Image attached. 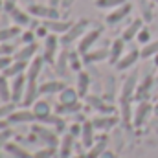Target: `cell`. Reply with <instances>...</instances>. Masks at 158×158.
<instances>
[{
    "label": "cell",
    "mask_w": 158,
    "mask_h": 158,
    "mask_svg": "<svg viewBox=\"0 0 158 158\" xmlns=\"http://www.w3.org/2000/svg\"><path fill=\"white\" fill-rule=\"evenodd\" d=\"M61 44V39L57 37V33H50L44 40V61L53 63L55 61V53H57V46Z\"/></svg>",
    "instance_id": "8992f818"
},
{
    "label": "cell",
    "mask_w": 158,
    "mask_h": 158,
    "mask_svg": "<svg viewBox=\"0 0 158 158\" xmlns=\"http://www.w3.org/2000/svg\"><path fill=\"white\" fill-rule=\"evenodd\" d=\"M42 64H44V57H33L28 64V70H26V77L28 81H33V79L39 77L40 70H42Z\"/></svg>",
    "instance_id": "d6986e66"
},
{
    "label": "cell",
    "mask_w": 158,
    "mask_h": 158,
    "mask_svg": "<svg viewBox=\"0 0 158 158\" xmlns=\"http://www.w3.org/2000/svg\"><path fill=\"white\" fill-rule=\"evenodd\" d=\"M109 57H110V50L101 48V50H94V52L85 53V55H83V63H85V64H92V63L105 61V59H109Z\"/></svg>",
    "instance_id": "9a60e30c"
},
{
    "label": "cell",
    "mask_w": 158,
    "mask_h": 158,
    "mask_svg": "<svg viewBox=\"0 0 158 158\" xmlns=\"http://www.w3.org/2000/svg\"><path fill=\"white\" fill-rule=\"evenodd\" d=\"M39 86L40 85H37V79L28 81V85H26V92H24V99H22L24 107H33V103L37 101V96L40 94Z\"/></svg>",
    "instance_id": "9c48e42d"
},
{
    "label": "cell",
    "mask_w": 158,
    "mask_h": 158,
    "mask_svg": "<svg viewBox=\"0 0 158 158\" xmlns=\"http://www.w3.org/2000/svg\"><path fill=\"white\" fill-rule=\"evenodd\" d=\"M153 110V107L147 103V101H140L138 103V107L134 109V112H132V123L136 125V127H140V125H143V121L145 118L149 116V112Z\"/></svg>",
    "instance_id": "30bf717a"
},
{
    "label": "cell",
    "mask_w": 158,
    "mask_h": 158,
    "mask_svg": "<svg viewBox=\"0 0 158 158\" xmlns=\"http://www.w3.org/2000/svg\"><path fill=\"white\" fill-rule=\"evenodd\" d=\"M26 85H28V77L24 74H19V76L13 77V83H11V101L19 103L20 99H24Z\"/></svg>",
    "instance_id": "277c9868"
},
{
    "label": "cell",
    "mask_w": 158,
    "mask_h": 158,
    "mask_svg": "<svg viewBox=\"0 0 158 158\" xmlns=\"http://www.w3.org/2000/svg\"><path fill=\"white\" fill-rule=\"evenodd\" d=\"M136 81H138V74L132 72L129 77L125 79V83H123V86H121V96H119V99H131L132 94H136Z\"/></svg>",
    "instance_id": "7c38bea8"
},
{
    "label": "cell",
    "mask_w": 158,
    "mask_h": 158,
    "mask_svg": "<svg viewBox=\"0 0 158 158\" xmlns=\"http://www.w3.org/2000/svg\"><path fill=\"white\" fill-rule=\"evenodd\" d=\"M9 17H11V20H13L17 26H30V24H31V15L28 13V9L22 11V9L15 7V9L9 13Z\"/></svg>",
    "instance_id": "ffe728a7"
},
{
    "label": "cell",
    "mask_w": 158,
    "mask_h": 158,
    "mask_svg": "<svg viewBox=\"0 0 158 158\" xmlns=\"http://www.w3.org/2000/svg\"><path fill=\"white\" fill-rule=\"evenodd\" d=\"M151 85H153V77H151V76H147L145 81L136 88V99L145 101V98H147V94H149V90H151Z\"/></svg>",
    "instance_id": "1f68e13d"
},
{
    "label": "cell",
    "mask_w": 158,
    "mask_h": 158,
    "mask_svg": "<svg viewBox=\"0 0 158 158\" xmlns=\"http://www.w3.org/2000/svg\"><path fill=\"white\" fill-rule=\"evenodd\" d=\"M94 4H96V7H99V9H116L119 6L127 4V0H96Z\"/></svg>",
    "instance_id": "8d00e7d4"
},
{
    "label": "cell",
    "mask_w": 158,
    "mask_h": 158,
    "mask_svg": "<svg viewBox=\"0 0 158 158\" xmlns=\"http://www.w3.org/2000/svg\"><path fill=\"white\" fill-rule=\"evenodd\" d=\"M140 57H142V52H138V50H131L129 53H125L118 63H116V68H118V70H127V68H131Z\"/></svg>",
    "instance_id": "5bb4252c"
},
{
    "label": "cell",
    "mask_w": 158,
    "mask_h": 158,
    "mask_svg": "<svg viewBox=\"0 0 158 158\" xmlns=\"http://www.w3.org/2000/svg\"><path fill=\"white\" fill-rule=\"evenodd\" d=\"M15 7H17V0H4V11L6 13H11Z\"/></svg>",
    "instance_id": "7dc6e473"
},
{
    "label": "cell",
    "mask_w": 158,
    "mask_h": 158,
    "mask_svg": "<svg viewBox=\"0 0 158 158\" xmlns=\"http://www.w3.org/2000/svg\"><path fill=\"white\" fill-rule=\"evenodd\" d=\"M0 7H4V0H0Z\"/></svg>",
    "instance_id": "91938a15"
},
{
    "label": "cell",
    "mask_w": 158,
    "mask_h": 158,
    "mask_svg": "<svg viewBox=\"0 0 158 158\" xmlns=\"http://www.w3.org/2000/svg\"><path fill=\"white\" fill-rule=\"evenodd\" d=\"M13 52H15V48H13L11 44H6V42L0 44V57H2V55H11Z\"/></svg>",
    "instance_id": "bcb514c9"
},
{
    "label": "cell",
    "mask_w": 158,
    "mask_h": 158,
    "mask_svg": "<svg viewBox=\"0 0 158 158\" xmlns=\"http://www.w3.org/2000/svg\"><path fill=\"white\" fill-rule=\"evenodd\" d=\"M53 153H55V147H50V145H48L46 149H40V151H37V153H35L31 158H52V156H53Z\"/></svg>",
    "instance_id": "b9f144b4"
},
{
    "label": "cell",
    "mask_w": 158,
    "mask_h": 158,
    "mask_svg": "<svg viewBox=\"0 0 158 158\" xmlns=\"http://www.w3.org/2000/svg\"><path fill=\"white\" fill-rule=\"evenodd\" d=\"M33 134L39 138L40 142L48 143L50 147H57V145H59V138H57V134H55V132H52V131H48L46 127L33 125Z\"/></svg>",
    "instance_id": "52a82bcc"
},
{
    "label": "cell",
    "mask_w": 158,
    "mask_h": 158,
    "mask_svg": "<svg viewBox=\"0 0 158 158\" xmlns=\"http://www.w3.org/2000/svg\"><path fill=\"white\" fill-rule=\"evenodd\" d=\"M153 2H155V4H158V0H153Z\"/></svg>",
    "instance_id": "94428289"
},
{
    "label": "cell",
    "mask_w": 158,
    "mask_h": 158,
    "mask_svg": "<svg viewBox=\"0 0 158 158\" xmlns=\"http://www.w3.org/2000/svg\"><path fill=\"white\" fill-rule=\"evenodd\" d=\"M26 70H28V61H17V59H15V63H11V64H9L2 74L9 79V77L19 76V74H24Z\"/></svg>",
    "instance_id": "7402d4cb"
},
{
    "label": "cell",
    "mask_w": 158,
    "mask_h": 158,
    "mask_svg": "<svg viewBox=\"0 0 158 158\" xmlns=\"http://www.w3.org/2000/svg\"><path fill=\"white\" fill-rule=\"evenodd\" d=\"M28 13L35 19H59V13H57V7L53 6H40V4H30L28 6Z\"/></svg>",
    "instance_id": "3957f363"
},
{
    "label": "cell",
    "mask_w": 158,
    "mask_h": 158,
    "mask_svg": "<svg viewBox=\"0 0 158 158\" xmlns=\"http://www.w3.org/2000/svg\"><path fill=\"white\" fill-rule=\"evenodd\" d=\"M158 53V39L156 40H151L149 44H145L143 46V50H142V57H155Z\"/></svg>",
    "instance_id": "74e56055"
},
{
    "label": "cell",
    "mask_w": 158,
    "mask_h": 158,
    "mask_svg": "<svg viewBox=\"0 0 158 158\" xmlns=\"http://www.w3.org/2000/svg\"><path fill=\"white\" fill-rule=\"evenodd\" d=\"M81 110V103L76 101V103H59V107L55 109V114H76Z\"/></svg>",
    "instance_id": "f546056e"
},
{
    "label": "cell",
    "mask_w": 158,
    "mask_h": 158,
    "mask_svg": "<svg viewBox=\"0 0 158 158\" xmlns=\"http://www.w3.org/2000/svg\"><path fill=\"white\" fill-rule=\"evenodd\" d=\"M35 31H24L22 35H20V44H31V42H35Z\"/></svg>",
    "instance_id": "ee69618b"
},
{
    "label": "cell",
    "mask_w": 158,
    "mask_h": 158,
    "mask_svg": "<svg viewBox=\"0 0 158 158\" xmlns=\"http://www.w3.org/2000/svg\"><path fill=\"white\" fill-rule=\"evenodd\" d=\"M31 110L35 112L37 121H40L42 118H46L48 114H52V107H50V103L44 101V99H37V101L33 103V109H31Z\"/></svg>",
    "instance_id": "83f0119b"
},
{
    "label": "cell",
    "mask_w": 158,
    "mask_h": 158,
    "mask_svg": "<svg viewBox=\"0 0 158 158\" xmlns=\"http://www.w3.org/2000/svg\"><path fill=\"white\" fill-rule=\"evenodd\" d=\"M11 131L9 129H4V131H0V149L2 147H6V143H7V140L11 138ZM0 158H2V153H0Z\"/></svg>",
    "instance_id": "f6af8a7d"
},
{
    "label": "cell",
    "mask_w": 158,
    "mask_h": 158,
    "mask_svg": "<svg viewBox=\"0 0 158 158\" xmlns=\"http://www.w3.org/2000/svg\"><path fill=\"white\" fill-rule=\"evenodd\" d=\"M81 131H83V125H79V123H74V125H70V134H74V136H79V134H81Z\"/></svg>",
    "instance_id": "681fc988"
},
{
    "label": "cell",
    "mask_w": 158,
    "mask_h": 158,
    "mask_svg": "<svg viewBox=\"0 0 158 158\" xmlns=\"http://www.w3.org/2000/svg\"><path fill=\"white\" fill-rule=\"evenodd\" d=\"M74 2H76V0H63V2H61V7H63V9H68V7L74 6Z\"/></svg>",
    "instance_id": "816d5d0a"
},
{
    "label": "cell",
    "mask_w": 158,
    "mask_h": 158,
    "mask_svg": "<svg viewBox=\"0 0 158 158\" xmlns=\"http://www.w3.org/2000/svg\"><path fill=\"white\" fill-rule=\"evenodd\" d=\"M7 123H9V121H6V119H0V131L7 129Z\"/></svg>",
    "instance_id": "db71d44e"
},
{
    "label": "cell",
    "mask_w": 158,
    "mask_h": 158,
    "mask_svg": "<svg viewBox=\"0 0 158 158\" xmlns=\"http://www.w3.org/2000/svg\"><path fill=\"white\" fill-rule=\"evenodd\" d=\"M136 39H138V42H142V44H149V42H151V31H149L147 28H142Z\"/></svg>",
    "instance_id": "7bdbcfd3"
},
{
    "label": "cell",
    "mask_w": 158,
    "mask_h": 158,
    "mask_svg": "<svg viewBox=\"0 0 158 158\" xmlns=\"http://www.w3.org/2000/svg\"><path fill=\"white\" fill-rule=\"evenodd\" d=\"M88 86H90V76L86 72H77V90L79 98H86V92H88Z\"/></svg>",
    "instance_id": "f1b7e54d"
},
{
    "label": "cell",
    "mask_w": 158,
    "mask_h": 158,
    "mask_svg": "<svg viewBox=\"0 0 158 158\" xmlns=\"http://www.w3.org/2000/svg\"><path fill=\"white\" fill-rule=\"evenodd\" d=\"M123 48H125V40L123 39H116L110 44V57H109V61H110L112 64H116L119 59L125 55V53H123Z\"/></svg>",
    "instance_id": "4316f807"
},
{
    "label": "cell",
    "mask_w": 158,
    "mask_h": 158,
    "mask_svg": "<svg viewBox=\"0 0 158 158\" xmlns=\"http://www.w3.org/2000/svg\"><path fill=\"white\" fill-rule=\"evenodd\" d=\"M74 134H64V138L59 142V158H72V147H74Z\"/></svg>",
    "instance_id": "e0dca14e"
},
{
    "label": "cell",
    "mask_w": 158,
    "mask_h": 158,
    "mask_svg": "<svg viewBox=\"0 0 158 158\" xmlns=\"http://www.w3.org/2000/svg\"><path fill=\"white\" fill-rule=\"evenodd\" d=\"M35 35H40V37H44V39H46V37H48V28H46L44 24L39 26V28H37V31H35Z\"/></svg>",
    "instance_id": "f907efd6"
},
{
    "label": "cell",
    "mask_w": 158,
    "mask_h": 158,
    "mask_svg": "<svg viewBox=\"0 0 158 158\" xmlns=\"http://www.w3.org/2000/svg\"><path fill=\"white\" fill-rule=\"evenodd\" d=\"M72 158H86V155H77V156H72Z\"/></svg>",
    "instance_id": "6f0895ef"
},
{
    "label": "cell",
    "mask_w": 158,
    "mask_h": 158,
    "mask_svg": "<svg viewBox=\"0 0 158 158\" xmlns=\"http://www.w3.org/2000/svg\"><path fill=\"white\" fill-rule=\"evenodd\" d=\"M143 28V19H134L125 30H123V33H121V39L125 40V42H131V40H134L138 37V33H140V30Z\"/></svg>",
    "instance_id": "8fae6325"
},
{
    "label": "cell",
    "mask_w": 158,
    "mask_h": 158,
    "mask_svg": "<svg viewBox=\"0 0 158 158\" xmlns=\"http://www.w3.org/2000/svg\"><path fill=\"white\" fill-rule=\"evenodd\" d=\"M20 35V26H11V28H6V30H0V44L7 42L9 39Z\"/></svg>",
    "instance_id": "d590c367"
},
{
    "label": "cell",
    "mask_w": 158,
    "mask_h": 158,
    "mask_svg": "<svg viewBox=\"0 0 158 158\" xmlns=\"http://www.w3.org/2000/svg\"><path fill=\"white\" fill-rule=\"evenodd\" d=\"M68 59H70V52H68V50H63V52L57 55V59H55V72H57L59 76H64V74H66V70H68V66H70Z\"/></svg>",
    "instance_id": "603a6c76"
},
{
    "label": "cell",
    "mask_w": 158,
    "mask_h": 158,
    "mask_svg": "<svg viewBox=\"0 0 158 158\" xmlns=\"http://www.w3.org/2000/svg\"><path fill=\"white\" fill-rule=\"evenodd\" d=\"M35 52H37V44L31 42V44H24L17 53H13V57L17 61H31L35 57Z\"/></svg>",
    "instance_id": "44dd1931"
},
{
    "label": "cell",
    "mask_w": 158,
    "mask_h": 158,
    "mask_svg": "<svg viewBox=\"0 0 158 158\" xmlns=\"http://www.w3.org/2000/svg\"><path fill=\"white\" fill-rule=\"evenodd\" d=\"M119 107H121V119L125 125H129L132 121V110H131V99H119Z\"/></svg>",
    "instance_id": "836d02e7"
},
{
    "label": "cell",
    "mask_w": 158,
    "mask_h": 158,
    "mask_svg": "<svg viewBox=\"0 0 158 158\" xmlns=\"http://www.w3.org/2000/svg\"><path fill=\"white\" fill-rule=\"evenodd\" d=\"M0 99H2L4 103L11 101V85L7 83V77H6L4 74L0 76Z\"/></svg>",
    "instance_id": "d6a6232c"
},
{
    "label": "cell",
    "mask_w": 158,
    "mask_h": 158,
    "mask_svg": "<svg viewBox=\"0 0 158 158\" xmlns=\"http://www.w3.org/2000/svg\"><path fill=\"white\" fill-rule=\"evenodd\" d=\"M107 143H109V140H107V136H101L90 149H88V153H86V158H99L105 151H107Z\"/></svg>",
    "instance_id": "d4e9b609"
},
{
    "label": "cell",
    "mask_w": 158,
    "mask_h": 158,
    "mask_svg": "<svg viewBox=\"0 0 158 158\" xmlns=\"http://www.w3.org/2000/svg\"><path fill=\"white\" fill-rule=\"evenodd\" d=\"M94 123L92 121H83V131H81V138H83V145L86 147V149H90L94 143H96V140H94Z\"/></svg>",
    "instance_id": "2e32d148"
},
{
    "label": "cell",
    "mask_w": 158,
    "mask_h": 158,
    "mask_svg": "<svg viewBox=\"0 0 158 158\" xmlns=\"http://www.w3.org/2000/svg\"><path fill=\"white\" fill-rule=\"evenodd\" d=\"M68 63H70V68H72V70L81 72L83 63H81V59H79V52H70V59H68Z\"/></svg>",
    "instance_id": "ab89813d"
},
{
    "label": "cell",
    "mask_w": 158,
    "mask_h": 158,
    "mask_svg": "<svg viewBox=\"0 0 158 158\" xmlns=\"http://www.w3.org/2000/svg\"><path fill=\"white\" fill-rule=\"evenodd\" d=\"M86 101H88L90 107H94L96 110H99V112H103V114H112V112H114V107L107 105V103H105L101 98H98V96H88Z\"/></svg>",
    "instance_id": "cb8c5ba5"
},
{
    "label": "cell",
    "mask_w": 158,
    "mask_h": 158,
    "mask_svg": "<svg viewBox=\"0 0 158 158\" xmlns=\"http://www.w3.org/2000/svg\"><path fill=\"white\" fill-rule=\"evenodd\" d=\"M9 64H11V57L9 55H2L0 57V72H4Z\"/></svg>",
    "instance_id": "c3c4849f"
},
{
    "label": "cell",
    "mask_w": 158,
    "mask_h": 158,
    "mask_svg": "<svg viewBox=\"0 0 158 158\" xmlns=\"http://www.w3.org/2000/svg\"><path fill=\"white\" fill-rule=\"evenodd\" d=\"M140 7H142V19H143V22L153 20V13H151V6H149V2H147V0L140 2Z\"/></svg>",
    "instance_id": "60d3db41"
},
{
    "label": "cell",
    "mask_w": 158,
    "mask_h": 158,
    "mask_svg": "<svg viewBox=\"0 0 158 158\" xmlns=\"http://www.w3.org/2000/svg\"><path fill=\"white\" fill-rule=\"evenodd\" d=\"M37 119V116H35V112L33 110H15L9 118H7V121L9 123H31V121H35Z\"/></svg>",
    "instance_id": "4fadbf2b"
},
{
    "label": "cell",
    "mask_w": 158,
    "mask_h": 158,
    "mask_svg": "<svg viewBox=\"0 0 158 158\" xmlns=\"http://www.w3.org/2000/svg\"><path fill=\"white\" fill-rule=\"evenodd\" d=\"M79 99V94L76 88H64L63 92H59V101L61 103H76Z\"/></svg>",
    "instance_id": "4dcf8cb0"
},
{
    "label": "cell",
    "mask_w": 158,
    "mask_h": 158,
    "mask_svg": "<svg viewBox=\"0 0 158 158\" xmlns=\"http://www.w3.org/2000/svg\"><path fill=\"white\" fill-rule=\"evenodd\" d=\"M66 86H64V83H61V81H46V83H42L39 86L40 94L42 96H46V94H59V92H63Z\"/></svg>",
    "instance_id": "484cf974"
},
{
    "label": "cell",
    "mask_w": 158,
    "mask_h": 158,
    "mask_svg": "<svg viewBox=\"0 0 158 158\" xmlns=\"http://www.w3.org/2000/svg\"><path fill=\"white\" fill-rule=\"evenodd\" d=\"M6 151H7V153H11L15 158H31V156H33V155H30L26 149L19 147L17 143H6Z\"/></svg>",
    "instance_id": "e575fe53"
},
{
    "label": "cell",
    "mask_w": 158,
    "mask_h": 158,
    "mask_svg": "<svg viewBox=\"0 0 158 158\" xmlns=\"http://www.w3.org/2000/svg\"><path fill=\"white\" fill-rule=\"evenodd\" d=\"M72 24L74 22H70V20H59V19H48V20H44V26L48 28V31L50 33H57V35L66 33L72 28Z\"/></svg>",
    "instance_id": "ba28073f"
},
{
    "label": "cell",
    "mask_w": 158,
    "mask_h": 158,
    "mask_svg": "<svg viewBox=\"0 0 158 158\" xmlns=\"http://www.w3.org/2000/svg\"><path fill=\"white\" fill-rule=\"evenodd\" d=\"M99 158H116V155H114L112 151H105V153H103Z\"/></svg>",
    "instance_id": "f5cc1de1"
},
{
    "label": "cell",
    "mask_w": 158,
    "mask_h": 158,
    "mask_svg": "<svg viewBox=\"0 0 158 158\" xmlns=\"http://www.w3.org/2000/svg\"><path fill=\"white\" fill-rule=\"evenodd\" d=\"M61 2H63V0H50V6L57 7V6H61Z\"/></svg>",
    "instance_id": "11a10c76"
},
{
    "label": "cell",
    "mask_w": 158,
    "mask_h": 158,
    "mask_svg": "<svg viewBox=\"0 0 158 158\" xmlns=\"http://www.w3.org/2000/svg\"><path fill=\"white\" fill-rule=\"evenodd\" d=\"M153 63H155V64H156V66H158V53H156V55H155V57H153Z\"/></svg>",
    "instance_id": "9f6ffc18"
},
{
    "label": "cell",
    "mask_w": 158,
    "mask_h": 158,
    "mask_svg": "<svg viewBox=\"0 0 158 158\" xmlns=\"http://www.w3.org/2000/svg\"><path fill=\"white\" fill-rule=\"evenodd\" d=\"M15 101H7V103H4V105H0V119L4 118H9L13 112H15Z\"/></svg>",
    "instance_id": "f35d334b"
},
{
    "label": "cell",
    "mask_w": 158,
    "mask_h": 158,
    "mask_svg": "<svg viewBox=\"0 0 158 158\" xmlns=\"http://www.w3.org/2000/svg\"><path fill=\"white\" fill-rule=\"evenodd\" d=\"M131 9H132V4H123V6H119V7H116V9H112L107 17H105V22L109 24V26H116V24H119L129 13H131Z\"/></svg>",
    "instance_id": "5b68a950"
},
{
    "label": "cell",
    "mask_w": 158,
    "mask_h": 158,
    "mask_svg": "<svg viewBox=\"0 0 158 158\" xmlns=\"http://www.w3.org/2000/svg\"><path fill=\"white\" fill-rule=\"evenodd\" d=\"M101 28H92V30H88L81 39H79V44H77V52L81 53V55H85V53H88L90 52V48L99 40V37H101Z\"/></svg>",
    "instance_id": "7a4b0ae2"
},
{
    "label": "cell",
    "mask_w": 158,
    "mask_h": 158,
    "mask_svg": "<svg viewBox=\"0 0 158 158\" xmlns=\"http://www.w3.org/2000/svg\"><path fill=\"white\" fill-rule=\"evenodd\" d=\"M92 123H94V127H96V129H99V131H107V129L116 127L118 118H116V116H112V114H107V116H98V118L92 119Z\"/></svg>",
    "instance_id": "ac0fdd59"
},
{
    "label": "cell",
    "mask_w": 158,
    "mask_h": 158,
    "mask_svg": "<svg viewBox=\"0 0 158 158\" xmlns=\"http://www.w3.org/2000/svg\"><path fill=\"white\" fill-rule=\"evenodd\" d=\"M88 24H90V20H86V19H81L79 22H74L72 28H70L66 33H63V37H61V44H63V46H70L72 42H76L77 39H81V37L86 33Z\"/></svg>",
    "instance_id": "6da1fadb"
},
{
    "label": "cell",
    "mask_w": 158,
    "mask_h": 158,
    "mask_svg": "<svg viewBox=\"0 0 158 158\" xmlns=\"http://www.w3.org/2000/svg\"><path fill=\"white\" fill-rule=\"evenodd\" d=\"M155 114H156V116H158V103H156V105H155Z\"/></svg>",
    "instance_id": "680465c9"
}]
</instances>
